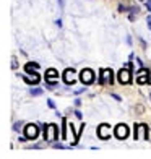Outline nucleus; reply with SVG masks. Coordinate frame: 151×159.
<instances>
[{
	"label": "nucleus",
	"instance_id": "1",
	"mask_svg": "<svg viewBox=\"0 0 151 159\" xmlns=\"http://www.w3.org/2000/svg\"><path fill=\"white\" fill-rule=\"evenodd\" d=\"M44 138H46V141H55L57 140V125L49 124L44 127Z\"/></svg>",
	"mask_w": 151,
	"mask_h": 159
},
{
	"label": "nucleus",
	"instance_id": "2",
	"mask_svg": "<svg viewBox=\"0 0 151 159\" xmlns=\"http://www.w3.org/2000/svg\"><path fill=\"white\" fill-rule=\"evenodd\" d=\"M38 135H39V127L36 124H30V125L25 127V136L28 140H36Z\"/></svg>",
	"mask_w": 151,
	"mask_h": 159
},
{
	"label": "nucleus",
	"instance_id": "3",
	"mask_svg": "<svg viewBox=\"0 0 151 159\" xmlns=\"http://www.w3.org/2000/svg\"><path fill=\"white\" fill-rule=\"evenodd\" d=\"M57 80H59V73H57V70H54V68L47 70V73H46V83L49 86V89H54Z\"/></svg>",
	"mask_w": 151,
	"mask_h": 159
},
{
	"label": "nucleus",
	"instance_id": "4",
	"mask_svg": "<svg viewBox=\"0 0 151 159\" xmlns=\"http://www.w3.org/2000/svg\"><path fill=\"white\" fill-rule=\"evenodd\" d=\"M146 132H148V127L145 124H140V125L136 124L135 125V140H148Z\"/></svg>",
	"mask_w": 151,
	"mask_h": 159
},
{
	"label": "nucleus",
	"instance_id": "5",
	"mask_svg": "<svg viewBox=\"0 0 151 159\" xmlns=\"http://www.w3.org/2000/svg\"><path fill=\"white\" fill-rule=\"evenodd\" d=\"M128 133H130V130H128V127L125 124H119L116 127V130H114V135H116L119 140H127Z\"/></svg>",
	"mask_w": 151,
	"mask_h": 159
},
{
	"label": "nucleus",
	"instance_id": "6",
	"mask_svg": "<svg viewBox=\"0 0 151 159\" xmlns=\"http://www.w3.org/2000/svg\"><path fill=\"white\" fill-rule=\"evenodd\" d=\"M99 83H101V84H112V83H114V78H112V70H111V68H104L103 71H101Z\"/></svg>",
	"mask_w": 151,
	"mask_h": 159
},
{
	"label": "nucleus",
	"instance_id": "7",
	"mask_svg": "<svg viewBox=\"0 0 151 159\" xmlns=\"http://www.w3.org/2000/svg\"><path fill=\"white\" fill-rule=\"evenodd\" d=\"M80 80H81L85 84H91L93 81H94V73H93V70L85 68V70L81 71V75H80Z\"/></svg>",
	"mask_w": 151,
	"mask_h": 159
},
{
	"label": "nucleus",
	"instance_id": "8",
	"mask_svg": "<svg viewBox=\"0 0 151 159\" xmlns=\"http://www.w3.org/2000/svg\"><path fill=\"white\" fill-rule=\"evenodd\" d=\"M98 135H99V138L107 140V138H109V136L112 135V128L107 125V124H103V125L98 128Z\"/></svg>",
	"mask_w": 151,
	"mask_h": 159
},
{
	"label": "nucleus",
	"instance_id": "9",
	"mask_svg": "<svg viewBox=\"0 0 151 159\" xmlns=\"http://www.w3.org/2000/svg\"><path fill=\"white\" fill-rule=\"evenodd\" d=\"M136 81H138V84H146V83H149V71H148L146 68H141V70L138 71Z\"/></svg>",
	"mask_w": 151,
	"mask_h": 159
},
{
	"label": "nucleus",
	"instance_id": "10",
	"mask_svg": "<svg viewBox=\"0 0 151 159\" xmlns=\"http://www.w3.org/2000/svg\"><path fill=\"white\" fill-rule=\"evenodd\" d=\"M23 80H25L28 84H38V83H39V80H41V76L36 73V71H33V73H26V75H23Z\"/></svg>",
	"mask_w": 151,
	"mask_h": 159
},
{
	"label": "nucleus",
	"instance_id": "11",
	"mask_svg": "<svg viewBox=\"0 0 151 159\" xmlns=\"http://www.w3.org/2000/svg\"><path fill=\"white\" fill-rule=\"evenodd\" d=\"M119 80H120V83H124V84L130 83V80H132L130 70H128V68H122V70L119 71Z\"/></svg>",
	"mask_w": 151,
	"mask_h": 159
},
{
	"label": "nucleus",
	"instance_id": "12",
	"mask_svg": "<svg viewBox=\"0 0 151 159\" xmlns=\"http://www.w3.org/2000/svg\"><path fill=\"white\" fill-rule=\"evenodd\" d=\"M63 81H65L67 84H73L76 80H75V71L71 68H67L65 73H63Z\"/></svg>",
	"mask_w": 151,
	"mask_h": 159
},
{
	"label": "nucleus",
	"instance_id": "13",
	"mask_svg": "<svg viewBox=\"0 0 151 159\" xmlns=\"http://www.w3.org/2000/svg\"><path fill=\"white\" fill-rule=\"evenodd\" d=\"M39 68V63H33V62H30V63H26L25 65V71L26 73H33V71H36Z\"/></svg>",
	"mask_w": 151,
	"mask_h": 159
},
{
	"label": "nucleus",
	"instance_id": "14",
	"mask_svg": "<svg viewBox=\"0 0 151 159\" xmlns=\"http://www.w3.org/2000/svg\"><path fill=\"white\" fill-rule=\"evenodd\" d=\"M30 93H31V96H41L44 91H42L41 88H31V89H30Z\"/></svg>",
	"mask_w": 151,
	"mask_h": 159
},
{
	"label": "nucleus",
	"instance_id": "15",
	"mask_svg": "<svg viewBox=\"0 0 151 159\" xmlns=\"http://www.w3.org/2000/svg\"><path fill=\"white\" fill-rule=\"evenodd\" d=\"M11 68H18V60H16V57H13V59H11Z\"/></svg>",
	"mask_w": 151,
	"mask_h": 159
},
{
	"label": "nucleus",
	"instance_id": "16",
	"mask_svg": "<svg viewBox=\"0 0 151 159\" xmlns=\"http://www.w3.org/2000/svg\"><path fill=\"white\" fill-rule=\"evenodd\" d=\"M54 148H57V149H65L67 146H65V144H62V143H55Z\"/></svg>",
	"mask_w": 151,
	"mask_h": 159
},
{
	"label": "nucleus",
	"instance_id": "17",
	"mask_svg": "<svg viewBox=\"0 0 151 159\" xmlns=\"http://www.w3.org/2000/svg\"><path fill=\"white\" fill-rule=\"evenodd\" d=\"M20 128H21V124H20V122H16L15 127H13V130H15V132H20Z\"/></svg>",
	"mask_w": 151,
	"mask_h": 159
},
{
	"label": "nucleus",
	"instance_id": "18",
	"mask_svg": "<svg viewBox=\"0 0 151 159\" xmlns=\"http://www.w3.org/2000/svg\"><path fill=\"white\" fill-rule=\"evenodd\" d=\"M47 104H49V107H52V109H55V104H54V101H47Z\"/></svg>",
	"mask_w": 151,
	"mask_h": 159
},
{
	"label": "nucleus",
	"instance_id": "19",
	"mask_svg": "<svg viewBox=\"0 0 151 159\" xmlns=\"http://www.w3.org/2000/svg\"><path fill=\"white\" fill-rule=\"evenodd\" d=\"M145 3H146V8H148V10L151 11V0H146V2H145Z\"/></svg>",
	"mask_w": 151,
	"mask_h": 159
},
{
	"label": "nucleus",
	"instance_id": "20",
	"mask_svg": "<svg viewBox=\"0 0 151 159\" xmlns=\"http://www.w3.org/2000/svg\"><path fill=\"white\" fill-rule=\"evenodd\" d=\"M75 115H76V117H78V119H81V117H83V114H81L80 111H75Z\"/></svg>",
	"mask_w": 151,
	"mask_h": 159
},
{
	"label": "nucleus",
	"instance_id": "21",
	"mask_svg": "<svg viewBox=\"0 0 151 159\" xmlns=\"http://www.w3.org/2000/svg\"><path fill=\"white\" fill-rule=\"evenodd\" d=\"M148 28L151 30V16H148Z\"/></svg>",
	"mask_w": 151,
	"mask_h": 159
},
{
	"label": "nucleus",
	"instance_id": "22",
	"mask_svg": "<svg viewBox=\"0 0 151 159\" xmlns=\"http://www.w3.org/2000/svg\"><path fill=\"white\" fill-rule=\"evenodd\" d=\"M138 2H146V0H138Z\"/></svg>",
	"mask_w": 151,
	"mask_h": 159
},
{
	"label": "nucleus",
	"instance_id": "23",
	"mask_svg": "<svg viewBox=\"0 0 151 159\" xmlns=\"http://www.w3.org/2000/svg\"><path fill=\"white\" fill-rule=\"evenodd\" d=\"M59 3H60V5H62V0H59Z\"/></svg>",
	"mask_w": 151,
	"mask_h": 159
}]
</instances>
